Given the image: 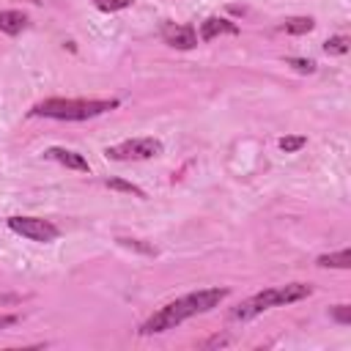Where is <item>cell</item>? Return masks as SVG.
<instances>
[{
    "label": "cell",
    "instance_id": "5",
    "mask_svg": "<svg viewBox=\"0 0 351 351\" xmlns=\"http://www.w3.org/2000/svg\"><path fill=\"white\" fill-rule=\"evenodd\" d=\"M5 222L14 233H19L30 241H55L60 233L49 219H41V217H8Z\"/></svg>",
    "mask_w": 351,
    "mask_h": 351
},
{
    "label": "cell",
    "instance_id": "13",
    "mask_svg": "<svg viewBox=\"0 0 351 351\" xmlns=\"http://www.w3.org/2000/svg\"><path fill=\"white\" fill-rule=\"evenodd\" d=\"M324 49H326V55H343V52H348V38L346 36H332L324 44Z\"/></svg>",
    "mask_w": 351,
    "mask_h": 351
},
{
    "label": "cell",
    "instance_id": "1",
    "mask_svg": "<svg viewBox=\"0 0 351 351\" xmlns=\"http://www.w3.org/2000/svg\"><path fill=\"white\" fill-rule=\"evenodd\" d=\"M228 296V288H203V291H195V293H186L176 302H167L165 307H159L143 326H140V335H156V332H167L173 326H178L181 321L197 315V313H208L214 310L222 299Z\"/></svg>",
    "mask_w": 351,
    "mask_h": 351
},
{
    "label": "cell",
    "instance_id": "12",
    "mask_svg": "<svg viewBox=\"0 0 351 351\" xmlns=\"http://www.w3.org/2000/svg\"><path fill=\"white\" fill-rule=\"evenodd\" d=\"M107 186H110V189H118V192H129V195H134V197H145V192H143L140 186H134V184H129V181H121V178H107Z\"/></svg>",
    "mask_w": 351,
    "mask_h": 351
},
{
    "label": "cell",
    "instance_id": "6",
    "mask_svg": "<svg viewBox=\"0 0 351 351\" xmlns=\"http://www.w3.org/2000/svg\"><path fill=\"white\" fill-rule=\"evenodd\" d=\"M162 38H165L170 47H176V49H192V47L197 44L195 27H192V25H176V22H170V25L162 27Z\"/></svg>",
    "mask_w": 351,
    "mask_h": 351
},
{
    "label": "cell",
    "instance_id": "3",
    "mask_svg": "<svg viewBox=\"0 0 351 351\" xmlns=\"http://www.w3.org/2000/svg\"><path fill=\"white\" fill-rule=\"evenodd\" d=\"M112 107H118L115 99H44L30 110V115H44L55 121H88Z\"/></svg>",
    "mask_w": 351,
    "mask_h": 351
},
{
    "label": "cell",
    "instance_id": "17",
    "mask_svg": "<svg viewBox=\"0 0 351 351\" xmlns=\"http://www.w3.org/2000/svg\"><path fill=\"white\" fill-rule=\"evenodd\" d=\"M93 3L101 11H121V8H129L134 0H93Z\"/></svg>",
    "mask_w": 351,
    "mask_h": 351
},
{
    "label": "cell",
    "instance_id": "16",
    "mask_svg": "<svg viewBox=\"0 0 351 351\" xmlns=\"http://www.w3.org/2000/svg\"><path fill=\"white\" fill-rule=\"evenodd\" d=\"M329 315L337 321V324H351V304H335L329 310Z\"/></svg>",
    "mask_w": 351,
    "mask_h": 351
},
{
    "label": "cell",
    "instance_id": "19",
    "mask_svg": "<svg viewBox=\"0 0 351 351\" xmlns=\"http://www.w3.org/2000/svg\"><path fill=\"white\" fill-rule=\"evenodd\" d=\"M19 318L16 315H0V329H5V326H14Z\"/></svg>",
    "mask_w": 351,
    "mask_h": 351
},
{
    "label": "cell",
    "instance_id": "4",
    "mask_svg": "<svg viewBox=\"0 0 351 351\" xmlns=\"http://www.w3.org/2000/svg\"><path fill=\"white\" fill-rule=\"evenodd\" d=\"M107 159H115V162H137V159H151V156H159L162 154V143L156 137H134V140H123L118 145H110L107 151Z\"/></svg>",
    "mask_w": 351,
    "mask_h": 351
},
{
    "label": "cell",
    "instance_id": "7",
    "mask_svg": "<svg viewBox=\"0 0 351 351\" xmlns=\"http://www.w3.org/2000/svg\"><path fill=\"white\" fill-rule=\"evenodd\" d=\"M233 33H239V25L230 22V19H225V16H208L200 25V38L203 41H211L217 36H233Z\"/></svg>",
    "mask_w": 351,
    "mask_h": 351
},
{
    "label": "cell",
    "instance_id": "9",
    "mask_svg": "<svg viewBox=\"0 0 351 351\" xmlns=\"http://www.w3.org/2000/svg\"><path fill=\"white\" fill-rule=\"evenodd\" d=\"M25 25H27V16H25L22 11H14V8L0 11V33H5V36H16V33L25 30Z\"/></svg>",
    "mask_w": 351,
    "mask_h": 351
},
{
    "label": "cell",
    "instance_id": "8",
    "mask_svg": "<svg viewBox=\"0 0 351 351\" xmlns=\"http://www.w3.org/2000/svg\"><path fill=\"white\" fill-rule=\"evenodd\" d=\"M47 156L49 159H55L58 165H63V167H69V170H80V173H88V159L82 156V154H77V151H69V148H47Z\"/></svg>",
    "mask_w": 351,
    "mask_h": 351
},
{
    "label": "cell",
    "instance_id": "11",
    "mask_svg": "<svg viewBox=\"0 0 351 351\" xmlns=\"http://www.w3.org/2000/svg\"><path fill=\"white\" fill-rule=\"evenodd\" d=\"M313 27H315V22H313L310 16H291V19H285V22L280 25V30H282V33H291V36L310 33Z\"/></svg>",
    "mask_w": 351,
    "mask_h": 351
},
{
    "label": "cell",
    "instance_id": "18",
    "mask_svg": "<svg viewBox=\"0 0 351 351\" xmlns=\"http://www.w3.org/2000/svg\"><path fill=\"white\" fill-rule=\"evenodd\" d=\"M118 241H121L123 247H134V250H140V252H148V255H154V252H156L154 247H148V244H140L137 239H118Z\"/></svg>",
    "mask_w": 351,
    "mask_h": 351
},
{
    "label": "cell",
    "instance_id": "15",
    "mask_svg": "<svg viewBox=\"0 0 351 351\" xmlns=\"http://www.w3.org/2000/svg\"><path fill=\"white\" fill-rule=\"evenodd\" d=\"M285 66L302 71V74H313L315 71V63L313 60H304V58H285Z\"/></svg>",
    "mask_w": 351,
    "mask_h": 351
},
{
    "label": "cell",
    "instance_id": "2",
    "mask_svg": "<svg viewBox=\"0 0 351 351\" xmlns=\"http://www.w3.org/2000/svg\"><path fill=\"white\" fill-rule=\"evenodd\" d=\"M313 293V285L307 282H288V285H277V288H266L250 299H244L239 307H233L230 318L233 321H250L255 315H261L269 307H280V304H291L299 299H307Z\"/></svg>",
    "mask_w": 351,
    "mask_h": 351
},
{
    "label": "cell",
    "instance_id": "10",
    "mask_svg": "<svg viewBox=\"0 0 351 351\" xmlns=\"http://www.w3.org/2000/svg\"><path fill=\"white\" fill-rule=\"evenodd\" d=\"M315 263L324 269H351V250H337V252L321 255Z\"/></svg>",
    "mask_w": 351,
    "mask_h": 351
},
{
    "label": "cell",
    "instance_id": "14",
    "mask_svg": "<svg viewBox=\"0 0 351 351\" xmlns=\"http://www.w3.org/2000/svg\"><path fill=\"white\" fill-rule=\"evenodd\" d=\"M304 143H307V137H304V134H288V137H282V140H280V148H282L285 154H293V151H299Z\"/></svg>",
    "mask_w": 351,
    "mask_h": 351
}]
</instances>
